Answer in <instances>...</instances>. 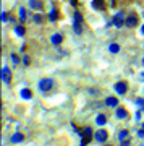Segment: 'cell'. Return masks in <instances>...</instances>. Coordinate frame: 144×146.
Returning a JSON list of instances; mask_svg holds the SVG:
<instances>
[{
    "instance_id": "3957f363",
    "label": "cell",
    "mask_w": 144,
    "mask_h": 146,
    "mask_svg": "<svg viewBox=\"0 0 144 146\" xmlns=\"http://www.w3.org/2000/svg\"><path fill=\"white\" fill-rule=\"evenodd\" d=\"M94 138V131L91 127H84L81 130V143L79 146H88V143H91V140Z\"/></svg>"
},
{
    "instance_id": "e0dca14e",
    "label": "cell",
    "mask_w": 144,
    "mask_h": 146,
    "mask_svg": "<svg viewBox=\"0 0 144 146\" xmlns=\"http://www.w3.org/2000/svg\"><path fill=\"white\" fill-rule=\"evenodd\" d=\"M13 33H15L16 36H20V37H23L26 34V28L23 26V25H16L15 28H13Z\"/></svg>"
},
{
    "instance_id": "6da1fadb",
    "label": "cell",
    "mask_w": 144,
    "mask_h": 146,
    "mask_svg": "<svg viewBox=\"0 0 144 146\" xmlns=\"http://www.w3.org/2000/svg\"><path fill=\"white\" fill-rule=\"evenodd\" d=\"M37 88H39L41 93L47 94V93H52V91L57 88V83H55V80L54 78H42V80H39Z\"/></svg>"
},
{
    "instance_id": "836d02e7",
    "label": "cell",
    "mask_w": 144,
    "mask_h": 146,
    "mask_svg": "<svg viewBox=\"0 0 144 146\" xmlns=\"http://www.w3.org/2000/svg\"><path fill=\"white\" fill-rule=\"evenodd\" d=\"M141 63H143V67H144V57H143V62H141Z\"/></svg>"
},
{
    "instance_id": "7402d4cb",
    "label": "cell",
    "mask_w": 144,
    "mask_h": 146,
    "mask_svg": "<svg viewBox=\"0 0 144 146\" xmlns=\"http://www.w3.org/2000/svg\"><path fill=\"white\" fill-rule=\"evenodd\" d=\"M32 21H34L36 25H42V23H44V16H42V13H34Z\"/></svg>"
},
{
    "instance_id": "4fadbf2b",
    "label": "cell",
    "mask_w": 144,
    "mask_h": 146,
    "mask_svg": "<svg viewBox=\"0 0 144 146\" xmlns=\"http://www.w3.org/2000/svg\"><path fill=\"white\" fill-rule=\"evenodd\" d=\"M115 117L118 120H126L129 117V114L125 107H117V109H115Z\"/></svg>"
},
{
    "instance_id": "d6986e66",
    "label": "cell",
    "mask_w": 144,
    "mask_h": 146,
    "mask_svg": "<svg viewBox=\"0 0 144 146\" xmlns=\"http://www.w3.org/2000/svg\"><path fill=\"white\" fill-rule=\"evenodd\" d=\"M128 138H129V130H128V128H123V130L118 131V141L128 140Z\"/></svg>"
},
{
    "instance_id": "30bf717a",
    "label": "cell",
    "mask_w": 144,
    "mask_h": 146,
    "mask_svg": "<svg viewBox=\"0 0 144 146\" xmlns=\"http://www.w3.org/2000/svg\"><path fill=\"white\" fill-rule=\"evenodd\" d=\"M91 7L97 11H104V10H107V2L105 0H92L91 2Z\"/></svg>"
},
{
    "instance_id": "83f0119b",
    "label": "cell",
    "mask_w": 144,
    "mask_h": 146,
    "mask_svg": "<svg viewBox=\"0 0 144 146\" xmlns=\"http://www.w3.org/2000/svg\"><path fill=\"white\" fill-rule=\"evenodd\" d=\"M129 145H131V140L128 138V140H123V141H120V145H118V146H129Z\"/></svg>"
},
{
    "instance_id": "f546056e",
    "label": "cell",
    "mask_w": 144,
    "mask_h": 146,
    "mask_svg": "<svg viewBox=\"0 0 144 146\" xmlns=\"http://www.w3.org/2000/svg\"><path fill=\"white\" fill-rule=\"evenodd\" d=\"M138 80H139V81H144V72L139 73V78H138Z\"/></svg>"
},
{
    "instance_id": "e575fe53",
    "label": "cell",
    "mask_w": 144,
    "mask_h": 146,
    "mask_svg": "<svg viewBox=\"0 0 144 146\" xmlns=\"http://www.w3.org/2000/svg\"><path fill=\"white\" fill-rule=\"evenodd\" d=\"M139 146H144V143H141V145H139Z\"/></svg>"
},
{
    "instance_id": "ac0fdd59",
    "label": "cell",
    "mask_w": 144,
    "mask_h": 146,
    "mask_svg": "<svg viewBox=\"0 0 144 146\" xmlns=\"http://www.w3.org/2000/svg\"><path fill=\"white\" fill-rule=\"evenodd\" d=\"M58 10H57V8H52L50 10V13H49V21H50V23H55V21H58Z\"/></svg>"
},
{
    "instance_id": "44dd1931",
    "label": "cell",
    "mask_w": 144,
    "mask_h": 146,
    "mask_svg": "<svg viewBox=\"0 0 144 146\" xmlns=\"http://www.w3.org/2000/svg\"><path fill=\"white\" fill-rule=\"evenodd\" d=\"M108 52H110V54H118V52H120V44H117V42H112V44L108 46Z\"/></svg>"
},
{
    "instance_id": "8992f818",
    "label": "cell",
    "mask_w": 144,
    "mask_h": 146,
    "mask_svg": "<svg viewBox=\"0 0 144 146\" xmlns=\"http://www.w3.org/2000/svg\"><path fill=\"white\" fill-rule=\"evenodd\" d=\"M94 140L97 141V143H107L108 140V131L104 128V127H100L96 133H94Z\"/></svg>"
},
{
    "instance_id": "4dcf8cb0",
    "label": "cell",
    "mask_w": 144,
    "mask_h": 146,
    "mask_svg": "<svg viewBox=\"0 0 144 146\" xmlns=\"http://www.w3.org/2000/svg\"><path fill=\"white\" fill-rule=\"evenodd\" d=\"M141 34H143V36H144V25H143V26H141Z\"/></svg>"
},
{
    "instance_id": "5b68a950",
    "label": "cell",
    "mask_w": 144,
    "mask_h": 146,
    "mask_svg": "<svg viewBox=\"0 0 144 146\" xmlns=\"http://www.w3.org/2000/svg\"><path fill=\"white\" fill-rule=\"evenodd\" d=\"M139 25V16L136 15V13H129V15H126V18H125V26L126 28H136Z\"/></svg>"
},
{
    "instance_id": "277c9868",
    "label": "cell",
    "mask_w": 144,
    "mask_h": 146,
    "mask_svg": "<svg viewBox=\"0 0 144 146\" xmlns=\"http://www.w3.org/2000/svg\"><path fill=\"white\" fill-rule=\"evenodd\" d=\"M125 18H126L125 11H117V13L113 15V18H112V25H113L115 28L125 26Z\"/></svg>"
},
{
    "instance_id": "7a4b0ae2",
    "label": "cell",
    "mask_w": 144,
    "mask_h": 146,
    "mask_svg": "<svg viewBox=\"0 0 144 146\" xmlns=\"http://www.w3.org/2000/svg\"><path fill=\"white\" fill-rule=\"evenodd\" d=\"M73 31H75V34L83 33V15L78 10L73 11Z\"/></svg>"
},
{
    "instance_id": "2e32d148",
    "label": "cell",
    "mask_w": 144,
    "mask_h": 146,
    "mask_svg": "<svg viewBox=\"0 0 144 146\" xmlns=\"http://www.w3.org/2000/svg\"><path fill=\"white\" fill-rule=\"evenodd\" d=\"M50 42L54 44V46H60V44L63 42V36L60 34V33H55V34L50 36Z\"/></svg>"
},
{
    "instance_id": "8fae6325",
    "label": "cell",
    "mask_w": 144,
    "mask_h": 146,
    "mask_svg": "<svg viewBox=\"0 0 144 146\" xmlns=\"http://www.w3.org/2000/svg\"><path fill=\"white\" fill-rule=\"evenodd\" d=\"M23 141H24V135H23L21 131H15V133L10 136L11 145H20V143H23Z\"/></svg>"
},
{
    "instance_id": "d4e9b609",
    "label": "cell",
    "mask_w": 144,
    "mask_h": 146,
    "mask_svg": "<svg viewBox=\"0 0 144 146\" xmlns=\"http://www.w3.org/2000/svg\"><path fill=\"white\" fill-rule=\"evenodd\" d=\"M21 65H23V67H29V65H31V57H29V55H23Z\"/></svg>"
},
{
    "instance_id": "d6a6232c",
    "label": "cell",
    "mask_w": 144,
    "mask_h": 146,
    "mask_svg": "<svg viewBox=\"0 0 144 146\" xmlns=\"http://www.w3.org/2000/svg\"><path fill=\"white\" fill-rule=\"evenodd\" d=\"M104 146H112V145H108V143H107V145H105V143H104Z\"/></svg>"
},
{
    "instance_id": "9a60e30c",
    "label": "cell",
    "mask_w": 144,
    "mask_h": 146,
    "mask_svg": "<svg viewBox=\"0 0 144 146\" xmlns=\"http://www.w3.org/2000/svg\"><path fill=\"white\" fill-rule=\"evenodd\" d=\"M20 96H21V99H24V101H31L32 99V91L29 88H23L20 91Z\"/></svg>"
},
{
    "instance_id": "603a6c76",
    "label": "cell",
    "mask_w": 144,
    "mask_h": 146,
    "mask_svg": "<svg viewBox=\"0 0 144 146\" xmlns=\"http://www.w3.org/2000/svg\"><path fill=\"white\" fill-rule=\"evenodd\" d=\"M10 60H11V63H13L15 67L21 63V58L18 57V54H15V52H13V54H10Z\"/></svg>"
},
{
    "instance_id": "52a82bcc",
    "label": "cell",
    "mask_w": 144,
    "mask_h": 146,
    "mask_svg": "<svg viewBox=\"0 0 144 146\" xmlns=\"http://www.w3.org/2000/svg\"><path fill=\"white\" fill-rule=\"evenodd\" d=\"M113 91L117 93V96H125L128 91V83L126 81H117L113 84Z\"/></svg>"
},
{
    "instance_id": "d590c367",
    "label": "cell",
    "mask_w": 144,
    "mask_h": 146,
    "mask_svg": "<svg viewBox=\"0 0 144 146\" xmlns=\"http://www.w3.org/2000/svg\"><path fill=\"white\" fill-rule=\"evenodd\" d=\"M143 94H144V89H143Z\"/></svg>"
},
{
    "instance_id": "7c38bea8",
    "label": "cell",
    "mask_w": 144,
    "mask_h": 146,
    "mask_svg": "<svg viewBox=\"0 0 144 146\" xmlns=\"http://www.w3.org/2000/svg\"><path fill=\"white\" fill-rule=\"evenodd\" d=\"M104 104L107 106V107H112V109H117L120 102H118V99H117L115 96H107V98H105V101H104Z\"/></svg>"
},
{
    "instance_id": "4316f807",
    "label": "cell",
    "mask_w": 144,
    "mask_h": 146,
    "mask_svg": "<svg viewBox=\"0 0 144 146\" xmlns=\"http://www.w3.org/2000/svg\"><path fill=\"white\" fill-rule=\"evenodd\" d=\"M141 114H143L141 110H136V114H134V120L136 122H141Z\"/></svg>"
},
{
    "instance_id": "ba28073f",
    "label": "cell",
    "mask_w": 144,
    "mask_h": 146,
    "mask_svg": "<svg viewBox=\"0 0 144 146\" xmlns=\"http://www.w3.org/2000/svg\"><path fill=\"white\" fill-rule=\"evenodd\" d=\"M28 7H29L31 10L42 11L44 10V2H42V0H28Z\"/></svg>"
},
{
    "instance_id": "5bb4252c",
    "label": "cell",
    "mask_w": 144,
    "mask_h": 146,
    "mask_svg": "<svg viewBox=\"0 0 144 146\" xmlns=\"http://www.w3.org/2000/svg\"><path fill=\"white\" fill-rule=\"evenodd\" d=\"M107 120H108V117L105 114H97V117H96V125L97 127H105L107 125Z\"/></svg>"
},
{
    "instance_id": "1f68e13d",
    "label": "cell",
    "mask_w": 144,
    "mask_h": 146,
    "mask_svg": "<svg viewBox=\"0 0 144 146\" xmlns=\"http://www.w3.org/2000/svg\"><path fill=\"white\" fill-rule=\"evenodd\" d=\"M141 128H143V130H144V122H143V123H141Z\"/></svg>"
},
{
    "instance_id": "484cf974",
    "label": "cell",
    "mask_w": 144,
    "mask_h": 146,
    "mask_svg": "<svg viewBox=\"0 0 144 146\" xmlns=\"http://www.w3.org/2000/svg\"><path fill=\"white\" fill-rule=\"evenodd\" d=\"M0 20H2V23H7V21H8V13H7V11H2Z\"/></svg>"
},
{
    "instance_id": "ffe728a7",
    "label": "cell",
    "mask_w": 144,
    "mask_h": 146,
    "mask_svg": "<svg viewBox=\"0 0 144 146\" xmlns=\"http://www.w3.org/2000/svg\"><path fill=\"white\" fill-rule=\"evenodd\" d=\"M18 15H20V21H21V23H24V21L28 20V13H26V8H24V7H20Z\"/></svg>"
},
{
    "instance_id": "f1b7e54d",
    "label": "cell",
    "mask_w": 144,
    "mask_h": 146,
    "mask_svg": "<svg viewBox=\"0 0 144 146\" xmlns=\"http://www.w3.org/2000/svg\"><path fill=\"white\" fill-rule=\"evenodd\" d=\"M138 136H139V138H144V130H143V128H139V130H138Z\"/></svg>"
},
{
    "instance_id": "9c48e42d",
    "label": "cell",
    "mask_w": 144,
    "mask_h": 146,
    "mask_svg": "<svg viewBox=\"0 0 144 146\" xmlns=\"http://www.w3.org/2000/svg\"><path fill=\"white\" fill-rule=\"evenodd\" d=\"M2 81H3L5 84L11 83V72H10V68L7 67V65L2 67Z\"/></svg>"
},
{
    "instance_id": "cb8c5ba5",
    "label": "cell",
    "mask_w": 144,
    "mask_h": 146,
    "mask_svg": "<svg viewBox=\"0 0 144 146\" xmlns=\"http://www.w3.org/2000/svg\"><path fill=\"white\" fill-rule=\"evenodd\" d=\"M134 104L139 107V110H141V112H144V96H143V98H138V99L134 101Z\"/></svg>"
}]
</instances>
